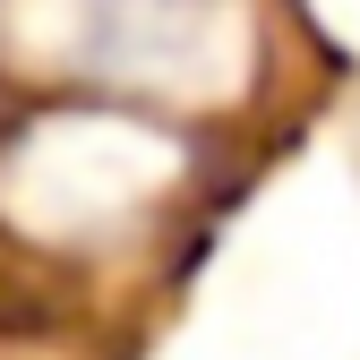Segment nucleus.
Wrapping results in <instances>:
<instances>
[{"instance_id": "1", "label": "nucleus", "mask_w": 360, "mask_h": 360, "mask_svg": "<svg viewBox=\"0 0 360 360\" xmlns=\"http://www.w3.org/2000/svg\"><path fill=\"white\" fill-rule=\"evenodd\" d=\"M172 180V146L138 112H60L18 129L0 155V214L26 240H69V232H120L129 214Z\"/></svg>"}]
</instances>
